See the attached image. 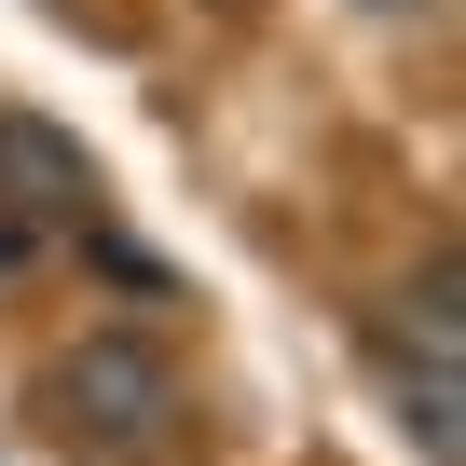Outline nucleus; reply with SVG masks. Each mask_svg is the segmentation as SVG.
I'll return each instance as SVG.
<instances>
[{"instance_id":"obj_5","label":"nucleus","mask_w":466,"mask_h":466,"mask_svg":"<svg viewBox=\"0 0 466 466\" xmlns=\"http://www.w3.org/2000/svg\"><path fill=\"white\" fill-rule=\"evenodd\" d=\"M206 15H261V0H206Z\"/></svg>"},{"instance_id":"obj_3","label":"nucleus","mask_w":466,"mask_h":466,"mask_svg":"<svg viewBox=\"0 0 466 466\" xmlns=\"http://www.w3.org/2000/svg\"><path fill=\"white\" fill-rule=\"evenodd\" d=\"M411 439H425V466H452V357L411 370Z\"/></svg>"},{"instance_id":"obj_1","label":"nucleus","mask_w":466,"mask_h":466,"mask_svg":"<svg viewBox=\"0 0 466 466\" xmlns=\"http://www.w3.org/2000/svg\"><path fill=\"white\" fill-rule=\"evenodd\" d=\"M42 425L83 439V452H151L178 425V357L137 343V329H83L56 370H42Z\"/></svg>"},{"instance_id":"obj_4","label":"nucleus","mask_w":466,"mask_h":466,"mask_svg":"<svg viewBox=\"0 0 466 466\" xmlns=\"http://www.w3.org/2000/svg\"><path fill=\"white\" fill-rule=\"evenodd\" d=\"M15 261H28V219H0V275H15Z\"/></svg>"},{"instance_id":"obj_2","label":"nucleus","mask_w":466,"mask_h":466,"mask_svg":"<svg viewBox=\"0 0 466 466\" xmlns=\"http://www.w3.org/2000/svg\"><path fill=\"white\" fill-rule=\"evenodd\" d=\"M0 219H96V151L42 110H0Z\"/></svg>"}]
</instances>
